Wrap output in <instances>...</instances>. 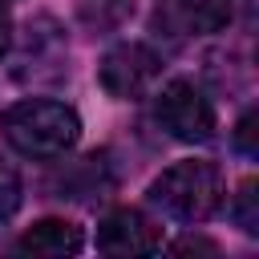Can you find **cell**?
<instances>
[{
  "label": "cell",
  "instance_id": "9",
  "mask_svg": "<svg viewBox=\"0 0 259 259\" xmlns=\"http://www.w3.org/2000/svg\"><path fill=\"white\" fill-rule=\"evenodd\" d=\"M231 219H235L247 235H259V182H255V178H247V182L239 186V194H235V202H231Z\"/></svg>",
  "mask_w": 259,
  "mask_h": 259
},
{
  "label": "cell",
  "instance_id": "2",
  "mask_svg": "<svg viewBox=\"0 0 259 259\" xmlns=\"http://www.w3.org/2000/svg\"><path fill=\"white\" fill-rule=\"evenodd\" d=\"M150 202L178 223H202L223 202V174L206 158H182L150 182Z\"/></svg>",
  "mask_w": 259,
  "mask_h": 259
},
{
  "label": "cell",
  "instance_id": "1",
  "mask_svg": "<svg viewBox=\"0 0 259 259\" xmlns=\"http://www.w3.org/2000/svg\"><path fill=\"white\" fill-rule=\"evenodd\" d=\"M0 130H4V142L24 154V158H65L77 138H81V117L73 105L65 101H53V97H28V101H16L12 109H4L0 117Z\"/></svg>",
  "mask_w": 259,
  "mask_h": 259
},
{
  "label": "cell",
  "instance_id": "6",
  "mask_svg": "<svg viewBox=\"0 0 259 259\" xmlns=\"http://www.w3.org/2000/svg\"><path fill=\"white\" fill-rule=\"evenodd\" d=\"M235 16V0H162L154 12V28L170 36H206L223 32Z\"/></svg>",
  "mask_w": 259,
  "mask_h": 259
},
{
  "label": "cell",
  "instance_id": "10",
  "mask_svg": "<svg viewBox=\"0 0 259 259\" xmlns=\"http://www.w3.org/2000/svg\"><path fill=\"white\" fill-rule=\"evenodd\" d=\"M16 210H20V174L12 162L0 158V223L12 219Z\"/></svg>",
  "mask_w": 259,
  "mask_h": 259
},
{
  "label": "cell",
  "instance_id": "11",
  "mask_svg": "<svg viewBox=\"0 0 259 259\" xmlns=\"http://www.w3.org/2000/svg\"><path fill=\"white\" fill-rule=\"evenodd\" d=\"M255 121H259L255 109H247V113L239 117V125H235V150L247 154V158H255V150H259V146H255Z\"/></svg>",
  "mask_w": 259,
  "mask_h": 259
},
{
  "label": "cell",
  "instance_id": "7",
  "mask_svg": "<svg viewBox=\"0 0 259 259\" xmlns=\"http://www.w3.org/2000/svg\"><path fill=\"white\" fill-rule=\"evenodd\" d=\"M81 243H85V235H81L77 223H69V219H40V223H32V227L16 239V251L57 259V255H77Z\"/></svg>",
  "mask_w": 259,
  "mask_h": 259
},
{
  "label": "cell",
  "instance_id": "3",
  "mask_svg": "<svg viewBox=\"0 0 259 259\" xmlns=\"http://www.w3.org/2000/svg\"><path fill=\"white\" fill-rule=\"evenodd\" d=\"M154 117L178 142H210L214 138V125H219L210 97L194 81H186V77H174V81L162 85V93L154 101Z\"/></svg>",
  "mask_w": 259,
  "mask_h": 259
},
{
  "label": "cell",
  "instance_id": "5",
  "mask_svg": "<svg viewBox=\"0 0 259 259\" xmlns=\"http://www.w3.org/2000/svg\"><path fill=\"white\" fill-rule=\"evenodd\" d=\"M97 251L105 255H154L162 251V227L138 206H113L97 223Z\"/></svg>",
  "mask_w": 259,
  "mask_h": 259
},
{
  "label": "cell",
  "instance_id": "12",
  "mask_svg": "<svg viewBox=\"0 0 259 259\" xmlns=\"http://www.w3.org/2000/svg\"><path fill=\"white\" fill-rule=\"evenodd\" d=\"M8 49H12V12H8V4L0 0V61L8 57Z\"/></svg>",
  "mask_w": 259,
  "mask_h": 259
},
{
  "label": "cell",
  "instance_id": "4",
  "mask_svg": "<svg viewBox=\"0 0 259 259\" xmlns=\"http://www.w3.org/2000/svg\"><path fill=\"white\" fill-rule=\"evenodd\" d=\"M158 73H162V57H158L150 45H142V40H121V45H113V49L101 57V65H97L101 89H105L109 97H121V101L142 97V93L158 81Z\"/></svg>",
  "mask_w": 259,
  "mask_h": 259
},
{
  "label": "cell",
  "instance_id": "8",
  "mask_svg": "<svg viewBox=\"0 0 259 259\" xmlns=\"http://www.w3.org/2000/svg\"><path fill=\"white\" fill-rule=\"evenodd\" d=\"M130 16H134V0H77V20L93 36L117 32Z\"/></svg>",
  "mask_w": 259,
  "mask_h": 259
},
{
  "label": "cell",
  "instance_id": "13",
  "mask_svg": "<svg viewBox=\"0 0 259 259\" xmlns=\"http://www.w3.org/2000/svg\"><path fill=\"white\" fill-rule=\"evenodd\" d=\"M174 251H178V255H190V251H206V255H214L219 247H214L210 239H194V235H186V239L174 243Z\"/></svg>",
  "mask_w": 259,
  "mask_h": 259
}]
</instances>
